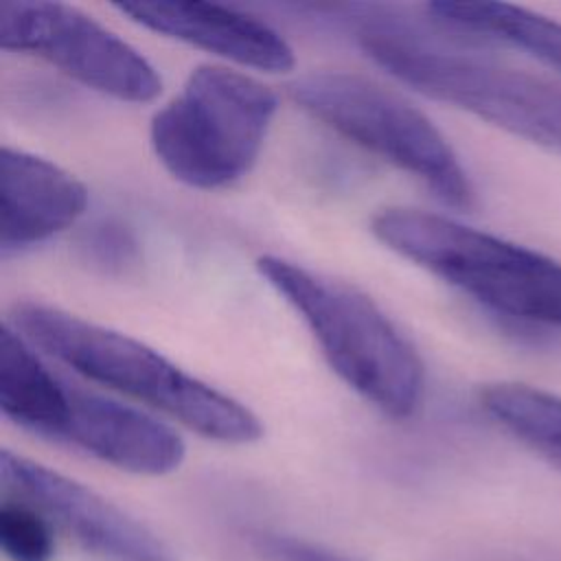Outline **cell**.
Segmentation results:
<instances>
[{
    "instance_id": "6da1fadb",
    "label": "cell",
    "mask_w": 561,
    "mask_h": 561,
    "mask_svg": "<svg viewBox=\"0 0 561 561\" xmlns=\"http://www.w3.org/2000/svg\"><path fill=\"white\" fill-rule=\"evenodd\" d=\"M11 327L75 373L151 405L219 443L245 445L261 434L259 416L230 394L188 375L151 346L42 302H18Z\"/></svg>"
},
{
    "instance_id": "7a4b0ae2",
    "label": "cell",
    "mask_w": 561,
    "mask_h": 561,
    "mask_svg": "<svg viewBox=\"0 0 561 561\" xmlns=\"http://www.w3.org/2000/svg\"><path fill=\"white\" fill-rule=\"evenodd\" d=\"M0 408L22 430L129 473L164 476L186 454L162 421L55 375L9 322L0 335Z\"/></svg>"
},
{
    "instance_id": "3957f363",
    "label": "cell",
    "mask_w": 561,
    "mask_h": 561,
    "mask_svg": "<svg viewBox=\"0 0 561 561\" xmlns=\"http://www.w3.org/2000/svg\"><path fill=\"white\" fill-rule=\"evenodd\" d=\"M261 276L302 318L329 366L388 416H410L423 397V362L364 291L283 256L256 261Z\"/></svg>"
},
{
    "instance_id": "277c9868",
    "label": "cell",
    "mask_w": 561,
    "mask_h": 561,
    "mask_svg": "<svg viewBox=\"0 0 561 561\" xmlns=\"http://www.w3.org/2000/svg\"><path fill=\"white\" fill-rule=\"evenodd\" d=\"M370 230L383 245L478 305L513 320L561 329L557 259L416 208L379 210Z\"/></svg>"
},
{
    "instance_id": "5b68a950",
    "label": "cell",
    "mask_w": 561,
    "mask_h": 561,
    "mask_svg": "<svg viewBox=\"0 0 561 561\" xmlns=\"http://www.w3.org/2000/svg\"><path fill=\"white\" fill-rule=\"evenodd\" d=\"M276 107L265 83L224 66H197L153 114L151 149L178 182L224 188L254 167Z\"/></svg>"
},
{
    "instance_id": "8992f818",
    "label": "cell",
    "mask_w": 561,
    "mask_h": 561,
    "mask_svg": "<svg viewBox=\"0 0 561 561\" xmlns=\"http://www.w3.org/2000/svg\"><path fill=\"white\" fill-rule=\"evenodd\" d=\"M366 55L399 81L524 140L561 151V88L386 24L359 31Z\"/></svg>"
},
{
    "instance_id": "52a82bcc",
    "label": "cell",
    "mask_w": 561,
    "mask_h": 561,
    "mask_svg": "<svg viewBox=\"0 0 561 561\" xmlns=\"http://www.w3.org/2000/svg\"><path fill=\"white\" fill-rule=\"evenodd\" d=\"M313 118L423 182L443 204L469 210L471 180L438 127L412 103L373 79L311 72L289 88Z\"/></svg>"
},
{
    "instance_id": "ba28073f",
    "label": "cell",
    "mask_w": 561,
    "mask_h": 561,
    "mask_svg": "<svg viewBox=\"0 0 561 561\" xmlns=\"http://www.w3.org/2000/svg\"><path fill=\"white\" fill-rule=\"evenodd\" d=\"M0 44L7 50L35 55L116 101L147 103L162 88L158 70L131 44L61 2H4Z\"/></svg>"
},
{
    "instance_id": "9c48e42d",
    "label": "cell",
    "mask_w": 561,
    "mask_h": 561,
    "mask_svg": "<svg viewBox=\"0 0 561 561\" xmlns=\"http://www.w3.org/2000/svg\"><path fill=\"white\" fill-rule=\"evenodd\" d=\"M4 486L61 524L83 548L105 561H175L171 548L145 524L81 482L9 449L0 456Z\"/></svg>"
},
{
    "instance_id": "30bf717a",
    "label": "cell",
    "mask_w": 561,
    "mask_h": 561,
    "mask_svg": "<svg viewBox=\"0 0 561 561\" xmlns=\"http://www.w3.org/2000/svg\"><path fill=\"white\" fill-rule=\"evenodd\" d=\"M136 24L180 39L239 66L263 72L294 68V48L265 22L213 2H121L116 4Z\"/></svg>"
},
{
    "instance_id": "8fae6325",
    "label": "cell",
    "mask_w": 561,
    "mask_h": 561,
    "mask_svg": "<svg viewBox=\"0 0 561 561\" xmlns=\"http://www.w3.org/2000/svg\"><path fill=\"white\" fill-rule=\"evenodd\" d=\"M85 186L55 162L22 149L0 153V250L11 256L72 226L85 210Z\"/></svg>"
},
{
    "instance_id": "7c38bea8",
    "label": "cell",
    "mask_w": 561,
    "mask_h": 561,
    "mask_svg": "<svg viewBox=\"0 0 561 561\" xmlns=\"http://www.w3.org/2000/svg\"><path fill=\"white\" fill-rule=\"evenodd\" d=\"M430 15L451 28L504 42L561 70V22L506 2H432Z\"/></svg>"
},
{
    "instance_id": "4fadbf2b",
    "label": "cell",
    "mask_w": 561,
    "mask_h": 561,
    "mask_svg": "<svg viewBox=\"0 0 561 561\" xmlns=\"http://www.w3.org/2000/svg\"><path fill=\"white\" fill-rule=\"evenodd\" d=\"M480 405L506 432L561 471V397L522 381H495L480 390Z\"/></svg>"
},
{
    "instance_id": "5bb4252c",
    "label": "cell",
    "mask_w": 561,
    "mask_h": 561,
    "mask_svg": "<svg viewBox=\"0 0 561 561\" xmlns=\"http://www.w3.org/2000/svg\"><path fill=\"white\" fill-rule=\"evenodd\" d=\"M0 548L11 561H50L55 541L48 522L26 502L0 506Z\"/></svg>"
},
{
    "instance_id": "9a60e30c",
    "label": "cell",
    "mask_w": 561,
    "mask_h": 561,
    "mask_svg": "<svg viewBox=\"0 0 561 561\" xmlns=\"http://www.w3.org/2000/svg\"><path fill=\"white\" fill-rule=\"evenodd\" d=\"M256 548L270 561H357L344 552L331 550L327 546L289 537L280 533H265L256 537Z\"/></svg>"
},
{
    "instance_id": "2e32d148",
    "label": "cell",
    "mask_w": 561,
    "mask_h": 561,
    "mask_svg": "<svg viewBox=\"0 0 561 561\" xmlns=\"http://www.w3.org/2000/svg\"><path fill=\"white\" fill-rule=\"evenodd\" d=\"M90 250L99 261L107 263H127L134 252V241L125 230H118L116 226H99L90 237Z\"/></svg>"
}]
</instances>
